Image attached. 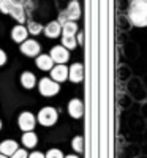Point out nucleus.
<instances>
[{
  "mask_svg": "<svg viewBox=\"0 0 147 158\" xmlns=\"http://www.w3.org/2000/svg\"><path fill=\"white\" fill-rule=\"evenodd\" d=\"M63 13L66 15V18H68L70 21L76 22L79 18H81V5H79L78 0H71V2L68 3V6L63 10Z\"/></svg>",
  "mask_w": 147,
  "mask_h": 158,
  "instance_id": "9d476101",
  "label": "nucleus"
},
{
  "mask_svg": "<svg viewBox=\"0 0 147 158\" xmlns=\"http://www.w3.org/2000/svg\"><path fill=\"white\" fill-rule=\"evenodd\" d=\"M18 149H19L18 147V142L15 139H5V141L0 142V153H3L6 156H11Z\"/></svg>",
  "mask_w": 147,
  "mask_h": 158,
  "instance_id": "2eb2a0df",
  "label": "nucleus"
},
{
  "mask_svg": "<svg viewBox=\"0 0 147 158\" xmlns=\"http://www.w3.org/2000/svg\"><path fill=\"white\" fill-rule=\"evenodd\" d=\"M43 33L48 38H57L59 35H62V25L59 24V21H51L43 29Z\"/></svg>",
  "mask_w": 147,
  "mask_h": 158,
  "instance_id": "4468645a",
  "label": "nucleus"
},
{
  "mask_svg": "<svg viewBox=\"0 0 147 158\" xmlns=\"http://www.w3.org/2000/svg\"><path fill=\"white\" fill-rule=\"evenodd\" d=\"M0 158H8L6 155H3V153H0Z\"/></svg>",
  "mask_w": 147,
  "mask_h": 158,
  "instance_id": "cd10ccee",
  "label": "nucleus"
},
{
  "mask_svg": "<svg viewBox=\"0 0 147 158\" xmlns=\"http://www.w3.org/2000/svg\"><path fill=\"white\" fill-rule=\"evenodd\" d=\"M68 114L73 118H81L84 114V103L79 98H73L68 101Z\"/></svg>",
  "mask_w": 147,
  "mask_h": 158,
  "instance_id": "1a4fd4ad",
  "label": "nucleus"
},
{
  "mask_svg": "<svg viewBox=\"0 0 147 158\" xmlns=\"http://www.w3.org/2000/svg\"><path fill=\"white\" fill-rule=\"evenodd\" d=\"M0 11L5 15L13 16L19 24L25 22V10L22 6V3L16 2V0H0Z\"/></svg>",
  "mask_w": 147,
  "mask_h": 158,
  "instance_id": "f03ea898",
  "label": "nucleus"
},
{
  "mask_svg": "<svg viewBox=\"0 0 147 158\" xmlns=\"http://www.w3.org/2000/svg\"><path fill=\"white\" fill-rule=\"evenodd\" d=\"M57 118H59V112L57 109L51 108V106H46V108H41L36 115V120L40 125L43 127H52L57 123Z\"/></svg>",
  "mask_w": 147,
  "mask_h": 158,
  "instance_id": "7ed1b4c3",
  "label": "nucleus"
},
{
  "mask_svg": "<svg viewBox=\"0 0 147 158\" xmlns=\"http://www.w3.org/2000/svg\"><path fill=\"white\" fill-rule=\"evenodd\" d=\"M36 63V67L41 70V71H51L52 68H54V60H52V57L49 54H40L35 60Z\"/></svg>",
  "mask_w": 147,
  "mask_h": 158,
  "instance_id": "ddd939ff",
  "label": "nucleus"
},
{
  "mask_svg": "<svg viewBox=\"0 0 147 158\" xmlns=\"http://www.w3.org/2000/svg\"><path fill=\"white\" fill-rule=\"evenodd\" d=\"M38 90L43 97L49 98V97L57 95L60 92V84L56 82L54 79H51V77H43V79H40V82H38Z\"/></svg>",
  "mask_w": 147,
  "mask_h": 158,
  "instance_id": "20e7f679",
  "label": "nucleus"
},
{
  "mask_svg": "<svg viewBox=\"0 0 147 158\" xmlns=\"http://www.w3.org/2000/svg\"><path fill=\"white\" fill-rule=\"evenodd\" d=\"M65 158H79V156H78V155H66Z\"/></svg>",
  "mask_w": 147,
  "mask_h": 158,
  "instance_id": "bb28decb",
  "label": "nucleus"
},
{
  "mask_svg": "<svg viewBox=\"0 0 147 158\" xmlns=\"http://www.w3.org/2000/svg\"><path fill=\"white\" fill-rule=\"evenodd\" d=\"M46 158H65V156H63L62 150H59V149H49L46 153Z\"/></svg>",
  "mask_w": 147,
  "mask_h": 158,
  "instance_id": "4be33fe9",
  "label": "nucleus"
},
{
  "mask_svg": "<svg viewBox=\"0 0 147 158\" xmlns=\"http://www.w3.org/2000/svg\"><path fill=\"white\" fill-rule=\"evenodd\" d=\"M145 2H147V0H145Z\"/></svg>",
  "mask_w": 147,
  "mask_h": 158,
  "instance_id": "7c9ffc66",
  "label": "nucleus"
},
{
  "mask_svg": "<svg viewBox=\"0 0 147 158\" xmlns=\"http://www.w3.org/2000/svg\"><path fill=\"white\" fill-rule=\"evenodd\" d=\"M36 115H33L32 112H29V111H24V112H21L19 114V117H18V125H19V128L24 131H33L35 130V125H36Z\"/></svg>",
  "mask_w": 147,
  "mask_h": 158,
  "instance_id": "39448f33",
  "label": "nucleus"
},
{
  "mask_svg": "<svg viewBox=\"0 0 147 158\" xmlns=\"http://www.w3.org/2000/svg\"><path fill=\"white\" fill-rule=\"evenodd\" d=\"M84 79V65L82 63H73L70 67V73H68V81L78 84Z\"/></svg>",
  "mask_w": 147,
  "mask_h": 158,
  "instance_id": "9b49d317",
  "label": "nucleus"
},
{
  "mask_svg": "<svg viewBox=\"0 0 147 158\" xmlns=\"http://www.w3.org/2000/svg\"><path fill=\"white\" fill-rule=\"evenodd\" d=\"M16 2H19V3H21V2H24V0H16Z\"/></svg>",
  "mask_w": 147,
  "mask_h": 158,
  "instance_id": "c756f323",
  "label": "nucleus"
},
{
  "mask_svg": "<svg viewBox=\"0 0 147 158\" xmlns=\"http://www.w3.org/2000/svg\"><path fill=\"white\" fill-rule=\"evenodd\" d=\"M71 146H73V150L76 153H82L84 152V138L82 136H76L71 141Z\"/></svg>",
  "mask_w": 147,
  "mask_h": 158,
  "instance_id": "6ab92c4d",
  "label": "nucleus"
},
{
  "mask_svg": "<svg viewBox=\"0 0 147 158\" xmlns=\"http://www.w3.org/2000/svg\"><path fill=\"white\" fill-rule=\"evenodd\" d=\"M19 79H21V85L24 89H27V90H30L36 85V76L32 71H24Z\"/></svg>",
  "mask_w": 147,
  "mask_h": 158,
  "instance_id": "dca6fc26",
  "label": "nucleus"
},
{
  "mask_svg": "<svg viewBox=\"0 0 147 158\" xmlns=\"http://www.w3.org/2000/svg\"><path fill=\"white\" fill-rule=\"evenodd\" d=\"M128 19L136 27H147V2L133 0L128 8Z\"/></svg>",
  "mask_w": 147,
  "mask_h": 158,
  "instance_id": "f257e3e1",
  "label": "nucleus"
},
{
  "mask_svg": "<svg viewBox=\"0 0 147 158\" xmlns=\"http://www.w3.org/2000/svg\"><path fill=\"white\" fill-rule=\"evenodd\" d=\"M62 46H65L68 51L74 49L78 46V41H76V36H62Z\"/></svg>",
  "mask_w": 147,
  "mask_h": 158,
  "instance_id": "aec40b11",
  "label": "nucleus"
},
{
  "mask_svg": "<svg viewBox=\"0 0 147 158\" xmlns=\"http://www.w3.org/2000/svg\"><path fill=\"white\" fill-rule=\"evenodd\" d=\"M40 51H41V46H40L38 41L35 40H25L24 43H21V52L27 57H38L40 56Z\"/></svg>",
  "mask_w": 147,
  "mask_h": 158,
  "instance_id": "0eeeda50",
  "label": "nucleus"
},
{
  "mask_svg": "<svg viewBox=\"0 0 147 158\" xmlns=\"http://www.w3.org/2000/svg\"><path fill=\"white\" fill-rule=\"evenodd\" d=\"M11 158H29V153L25 149H18L15 153L11 155Z\"/></svg>",
  "mask_w": 147,
  "mask_h": 158,
  "instance_id": "5701e85b",
  "label": "nucleus"
},
{
  "mask_svg": "<svg viewBox=\"0 0 147 158\" xmlns=\"http://www.w3.org/2000/svg\"><path fill=\"white\" fill-rule=\"evenodd\" d=\"M27 29H29V33H30V35H38V33H41V32H43V29H44V27H43L41 24L30 21V22H29V25H27Z\"/></svg>",
  "mask_w": 147,
  "mask_h": 158,
  "instance_id": "412c9836",
  "label": "nucleus"
},
{
  "mask_svg": "<svg viewBox=\"0 0 147 158\" xmlns=\"http://www.w3.org/2000/svg\"><path fill=\"white\" fill-rule=\"evenodd\" d=\"M68 73H70V68L66 65H54V68L51 70V79L62 84L65 81H68Z\"/></svg>",
  "mask_w": 147,
  "mask_h": 158,
  "instance_id": "6e6552de",
  "label": "nucleus"
},
{
  "mask_svg": "<svg viewBox=\"0 0 147 158\" xmlns=\"http://www.w3.org/2000/svg\"><path fill=\"white\" fill-rule=\"evenodd\" d=\"M5 63H6V54L3 49H0V67H3Z\"/></svg>",
  "mask_w": 147,
  "mask_h": 158,
  "instance_id": "b1692460",
  "label": "nucleus"
},
{
  "mask_svg": "<svg viewBox=\"0 0 147 158\" xmlns=\"http://www.w3.org/2000/svg\"><path fill=\"white\" fill-rule=\"evenodd\" d=\"M76 41H78V44H84V35H82L81 32H78V35H76Z\"/></svg>",
  "mask_w": 147,
  "mask_h": 158,
  "instance_id": "a878e982",
  "label": "nucleus"
},
{
  "mask_svg": "<svg viewBox=\"0 0 147 158\" xmlns=\"http://www.w3.org/2000/svg\"><path fill=\"white\" fill-rule=\"evenodd\" d=\"M27 36H29V29L27 27H24L22 24H18L16 27H13V30H11V38H13V41L15 43H24L25 40H27Z\"/></svg>",
  "mask_w": 147,
  "mask_h": 158,
  "instance_id": "f8f14e48",
  "label": "nucleus"
},
{
  "mask_svg": "<svg viewBox=\"0 0 147 158\" xmlns=\"http://www.w3.org/2000/svg\"><path fill=\"white\" fill-rule=\"evenodd\" d=\"M49 56L52 57V60H54L56 65H65L70 59V51L65 46H54L51 49Z\"/></svg>",
  "mask_w": 147,
  "mask_h": 158,
  "instance_id": "423d86ee",
  "label": "nucleus"
},
{
  "mask_svg": "<svg viewBox=\"0 0 147 158\" xmlns=\"http://www.w3.org/2000/svg\"><path fill=\"white\" fill-rule=\"evenodd\" d=\"M78 32H79V27H78V24L73 22V21L62 25V36H76Z\"/></svg>",
  "mask_w": 147,
  "mask_h": 158,
  "instance_id": "a211bd4d",
  "label": "nucleus"
},
{
  "mask_svg": "<svg viewBox=\"0 0 147 158\" xmlns=\"http://www.w3.org/2000/svg\"><path fill=\"white\" fill-rule=\"evenodd\" d=\"M22 144H24V147H27V149H33L38 144V136L33 131H25L22 135Z\"/></svg>",
  "mask_w": 147,
  "mask_h": 158,
  "instance_id": "f3484780",
  "label": "nucleus"
},
{
  "mask_svg": "<svg viewBox=\"0 0 147 158\" xmlns=\"http://www.w3.org/2000/svg\"><path fill=\"white\" fill-rule=\"evenodd\" d=\"M29 158H46V155L41 152H32V153H29Z\"/></svg>",
  "mask_w": 147,
  "mask_h": 158,
  "instance_id": "393cba45",
  "label": "nucleus"
},
{
  "mask_svg": "<svg viewBox=\"0 0 147 158\" xmlns=\"http://www.w3.org/2000/svg\"><path fill=\"white\" fill-rule=\"evenodd\" d=\"M0 130H2V120H0Z\"/></svg>",
  "mask_w": 147,
  "mask_h": 158,
  "instance_id": "c85d7f7f",
  "label": "nucleus"
}]
</instances>
